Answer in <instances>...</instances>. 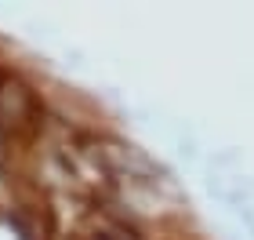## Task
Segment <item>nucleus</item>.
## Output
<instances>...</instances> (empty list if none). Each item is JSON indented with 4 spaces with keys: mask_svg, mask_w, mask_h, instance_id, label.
I'll return each instance as SVG.
<instances>
[{
    "mask_svg": "<svg viewBox=\"0 0 254 240\" xmlns=\"http://www.w3.org/2000/svg\"><path fill=\"white\" fill-rule=\"evenodd\" d=\"M33 113L29 95L18 84H0V120L4 124H22Z\"/></svg>",
    "mask_w": 254,
    "mask_h": 240,
    "instance_id": "obj_1",
    "label": "nucleus"
}]
</instances>
